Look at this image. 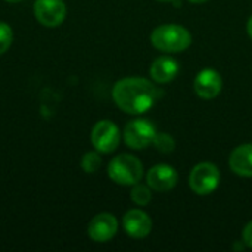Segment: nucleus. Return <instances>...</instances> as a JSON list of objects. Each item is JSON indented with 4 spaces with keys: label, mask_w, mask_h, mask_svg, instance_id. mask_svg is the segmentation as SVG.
Segmentation results:
<instances>
[{
    "label": "nucleus",
    "mask_w": 252,
    "mask_h": 252,
    "mask_svg": "<svg viewBox=\"0 0 252 252\" xmlns=\"http://www.w3.org/2000/svg\"><path fill=\"white\" fill-rule=\"evenodd\" d=\"M159 94L161 93L155 84L142 77L121 78L112 89V99L115 105L131 115H140L154 108Z\"/></svg>",
    "instance_id": "nucleus-1"
},
{
    "label": "nucleus",
    "mask_w": 252,
    "mask_h": 252,
    "mask_svg": "<svg viewBox=\"0 0 252 252\" xmlns=\"http://www.w3.org/2000/svg\"><path fill=\"white\" fill-rule=\"evenodd\" d=\"M151 43L155 49L165 53H179L192 44V34L182 25L164 24L151 34Z\"/></svg>",
    "instance_id": "nucleus-2"
},
{
    "label": "nucleus",
    "mask_w": 252,
    "mask_h": 252,
    "mask_svg": "<svg viewBox=\"0 0 252 252\" xmlns=\"http://www.w3.org/2000/svg\"><path fill=\"white\" fill-rule=\"evenodd\" d=\"M108 176L117 185L134 186L143 177V165L134 155L121 154L109 162Z\"/></svg>",
    "instance_id": "nucleus-3"
},
{
    "label": "nucleus",
    "mask_w": 252,
    "mask_h": 252,
    "mask_svg": "<svg viewBox=\"0 0 252 252\" xmlns=\"http://www.w3.org/2000/svg\"><path fill=\"white\" fill-rule=\"evenodd\" d=\"M220 185V171L213 162H201L189 174V188L193 193L205 196L213 193Z\"/></svg>",
    "instance_id": "nucleus-4"
},
{
    "label": "nucleus",
    "mask_w": 252,
    "mask_h": 252,
    "mask_svg": "<svg viewBox=\"0 0 252 252\" xmlns=\"http://www.w3.org/2000/svg\"><path fill=\"white\" fill-rule=\"evenodd\" d=\"M155 136H157L155 126L149 120H143V118L127 123L123 133L126 145L136 151L145 149L149 145H152Z\"/></svg>",
    "instance_id": "nucleus-5"
},
{
    "label": "nucleus",
    "mask_w": 252,
    "mask_h": 252,
    "mask_svg": "<svg viewBox=\"0 0 252 252\" xmlns=\"http://www.w3.org/2000/svg\"><path fill=\"white\" fill-rule=\"evenodd\" d=\"M90 140L99 154H111L118 148L121 133L117 124L111 120H100L94 124Z\"/></svg>",
    "instance_id": "nucleus-6"
},
{
    "label": "nucleus",
    "mask_w": 252,
    "mask_h": 252,
    "mask_svg": "<svg viewBox=\"0 0 252 252\" xmlns=\"http://www.w3.org/2000/svg\"><path fill=\"white\" fill-rule=\"evenodd\" d=\"M34 15L41 25L55 28L65 21L66 6L63 0H35Z\"/></svg>",
    "instance_id": "nucleus-7"
},
{
    "label": "nucleus",
    "mask_w": 252,
    "mask_h": 252,
    "mask_svg": "<svg viewBox=\"0 0 252 252\" xmlns=\"http://www.w3.org/2000/svg\"><path fill=\"white\" fill-rule=\"evenodd\" d=\"M118 232V221L111 213H100L94 216L87 227V235L92 241L103 244L111 241Z\"/></svg>",
    "instance_id": "nucleus-8"
},
{
    "label": "nucleus",
    "mask_w": 252,
    "mask_h": 252,
    "mask_svg": "<svg viewBox=\"0 0 252 252\" xmlns=\"http://www.w3.org/2000/svg\"><path fill=\"white\" fill-rule=\"evenodd\" d=\"M223 80L220 74L213 68H205L198 72L193 81V90L195 93L205 100H211L217 97L221 92Z\"/></svg>",
    "instance_id": "nucleus-9"
},
{
    "label": "nucleus",
    "mask_w": 252,
    "mask_h": 252,
    "mask_svg": "<svg viewBox=\"0 0 252 252\" xmlns=\"http://www.w3.org/2000/svg\"><path fill=\"white\" fill-rule=\"evenodd\" d=\"M179 182V174L174 167L168 164L154 165L146 173V183L151 189L157 192H168L176 188Z\"/></svg>",
    "instance_id": "nucleus-10"
},
{
    "label": "nucleus",
    "mask_w": 252,
    "mask_h": 252,
    "mask_svg": "<svg viewBox=\"0 0 252 252\" xmlns=\"http://www.w3.org/2000/svg\"><path fill=\"white\" fill-rule=\"evenodd\" d=\"M123 227L130 238L143 239L152 230V220L142 210H130L123 217Z\"/></svg>",
    "instance_id": "nucleus-11"
},
{
    "label": "nucleus",
    "mask_w": 252,
    "mask_h": 252,
    "mask_svg": "<svg viewBox=\"0 0 252 252\" xmlns=\"http://www.w3.org/2000/svg\"><path fill=\"white\" fill-rule=\"evenodd\" d=\"M229 167L241 177H252V143L241 145L232 151Z\"/></svg>",
    "instance_id": "nucleus-12"
},
{
    "label": "nucleus",
    "mask_w": 252,
    "mask_h": 252,
    "mask_svg": "<svg viewBox=\"0 0 252 252\" xmlns=\"http://www.w3.org/2000/svg\"><path fill=\"white\" fill-rule=\"evenodd\" d=\"M180 71L179 62L171 56H159L151 65V77L159 84L173 81Z\"/></svg>",
    "instance_id": "nucleus-13"
},
{
    "label": "nucleus",
    "mask_w": 252,
    "mask_h": 252,
    "mask_svg": "<svg viewBox=\"0 0 252 252\" xmlns=\"http://www.w3.org/2000/svg\"><path fill=\"white\" fill-rule=\"evenodd\" d=\"M130 198L131 201L136 204V205H140V207H145L151 202L152 199V193H151V188L149 186H145V185H140V183H136L131 189V193H130Z\"/></svg>",
    "instance_id": "nucleus-14"
},
{
    "label": "nucleus",
    "mask_w": 252,
    "mask_h": 252,
    "mask_svg": "<svg viewBox=\"0 0 252 252\" xmlns=\"http://www.w3.org/2000/svg\"><path fill=\"white\" fill-rule=\"evenodd\" d=\"M152 145L155 146L157 151H159L162 154H170L176 149V140L173 139V136H170L167 133H157Z\"/></svg>",
    "instance_id": "nucleus-15"
},
{
    "label": "nucleus",
    "mask_w": 252,
    "mask_h": 252,
    "mask_svg": "<svg viewBox=\"0 0 252 252\" xmlns=\"http://www.w3.org/2000/svg\"><path fill=\"white\" fill-rule=\"evenodd\" d=\"M100 165H102V158L99 152H87L81 158V168L89 174L96 173L100 168Z\"/></svg>",
    "instance_id": "nucleus-16"
},
{
    "label": "nucleus",
    "mask_w": 252,
    "mask_h": 252,
    "mask_svg": "<svg viewBox=\"0 0 252 252\" xmlns=\"http://www.w3.org/2000/svg\"><path fill=\"white\" fill-rule=\"evenodd\" d=\"M13 41V31L9 24L0 21V55L6 53Z\"/></svg>",
    "instance_id": "nucleus-17"
},
{
    "label": "nucleus",
    "mask_w": 252,
    "mask_h": 252,
    "mask_svg": "<svg viewBox=\"0 0 252 252\" xmlns=\"http://www.w3.org/2000/svg\"><path fill=\"white\" fill-rule=\"evenodd\" d=\"M242 242L245 244V247L252 248V221H250L245 226V229L242 232Z\"/></svg>",
    "instance_id": "nucleus-18"
},
{
    "label": "nucleus",
    "mask_w": 252,
    "mask_h": 252,
    "mask_svg": "<svg viewBox=\"0 0 252 252\" xmlns=\"http://www.w3.org/2000/svg\"><path fill=\"white\" fill-rule=\"evenodd\" d=\"M247 31H248V35L252 38V15L251 18L248 19V24H247Z\"/></svg>",
    "instance_id": "nucleus-19"
},
{
    "label": "nucleus",
    "mask_w": 252,
    "mask_h": 252,
    "mask_svg": "<svg viewBox=\"0 0 252 252\" xmlns=\"http://www.w3.org/2000/svg\"><path fill=\"white\" fill-rule=\"evenodd\" d=\"M190 3H193V4H201V3H205V1H208V0H189Z\"/></svg>",
    "instance_id": "nucleus-20"
},
{
    "label": "nucleus",
    "mask_w": 252,
    "mask_h": 252,
    "mask_svg": "<svg viewBox=\"0 0 252 252\" xmlns=\"http://www.w3.org/2000/svg\"><path fill=\"white\" fill-rule=\"evenodd\" d=\"M4 1H7V3H19L22 0H4Z\"/></svg>",
    "instance_id": "nucleus-21"
},
{
    "label": "nucleus",
    "mask_w": 252,
    "mask_h": 252,
    "mask_svg": "<svg viewBox=\"0 0 252 252\" xmlns=\"http://www.w3.org/2000/svg\"><path fill=\"white\" fill-rule=\"evenodd\" d=\"M158 1H170V3H171V1H174V0H158Z\"/></svg>",
    "instance_id": "nucleus-22"
}]
</instances>
